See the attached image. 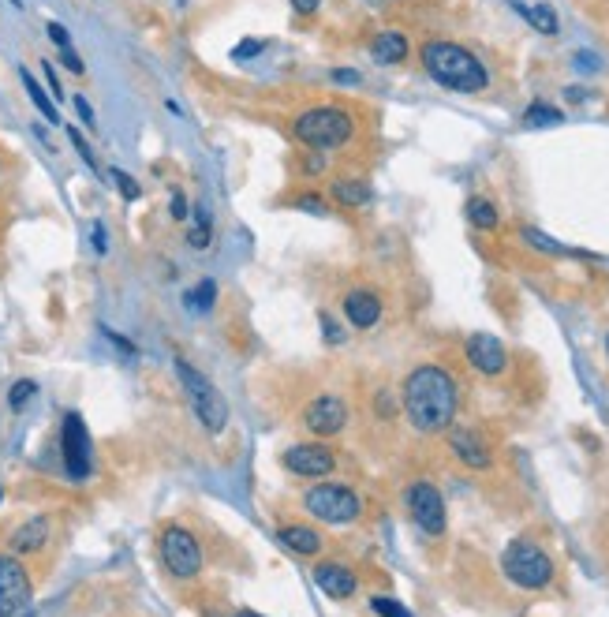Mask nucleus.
I'll list each match as a JSON object with an SVG mask.
<instances>
[{"instance_id":"1","label":"nucleus","mask_w":609,"mask_h":617,"mask_svg":"<svg viewBox=\"0 0 609 617\" xmlns=\"http://www.w3.org/2000/svg\"><path fill=\"white\" fill-rule=\"evenodd\" d=\"M400 408L419 434H441L453 427L460 408V386L441 363H419L411 367L400 386Z\"/></svg>"},{"instance_id":"2","label":"nucleus","mask_w":609,"mask_h":617,"mask_svg":"<svg viewBox=\"0 0 609 617\" xmlns=\"http://www.w3.org/2000/svg\"><path fill=\"white\" fill-rule=\"evenodd\" d=\"M419 60H423V72L438 83V87L453 90V94H482L490 87V72L471 49L456 42H445V38H430L419 49Z\"/></svg>"},{"instance_id":"3","label":"nucleus","mask_w":609,"mask_h":617,"mask_svg":"<svg viewBox=\"0 0 609 617\" xmlns=\"http://www.w3.org/2000/svg\"><path fill=\"white\" fill-rule=\"evenodd\" d=\"M355 131H359L355 113L340 109V105H311L292 120V139L307 150H318V154L348 146L355 139Z\"/></svg>"},{"instance_id":"4","label":"nucleus","mask_w":609,"mask_h":617,"mask_svg":"<svg viewBox=\"0 0 609 617\" xmlns=\"http://www.w3.org/2000/svg\"><path fill=\"white\" fill-rule=\"evenodd\" d=\"M172 367H176V378H180V386H184L187 401L195 408V416L199 423L206 427V434H221L228 427V401L225 393L213 386L210 378L199 371V367H191L184 356L172 359Z\"/></svg>"},{"instance_id":"5","label":"nucleus","mask_w":609,"mask_h":617,"mask_svg":"<svg viewBox=\"0 0 609 617\" xmlns=\"http://www.w3.org/2000/svg\"><path fill=\"white\" fill-rule=\"evenodd\" d=\"M501 569L516 588L524 591H546L553 584V561L539 543L531 539H512L501 554Z\"/></svg>"},{"instance_id":"6","label":"nucleus","mask_w":609,"mask_h":617,"mask_svg":"<svg viewBox=\"0 0 609 617\" xmlns=\"http://www.w3.org/2000/svg\"><path fill=\"white\" fill-rule=\"evenodd\" d=\"M303 509L311 513L314 520L322 524H333V528H344V524H355L359 513H363V502L348 483H314L307 494H303Z\"/></svg>"},{"instance_id":"7","label":"nucleus","mask_w":609,"mask_h":617,"mask_svg":"<svg viewBox=\"0 0 609 617\" xmlns=\"http://www.w3.org/2000/svg\"><path fill=\"white\" fill-rule=\"evenodd\" d=\"M157 554H161V565L169 569L176 580H191V576L202 573V543L180 524H169L157 539Z\"/></svg>"},{"instance_id":"8","label":"nucleus","mask_w":609,"mask_h":617,"mask_svg":"<svg viewBox=\"0 0 609 617\" xmlns=\"http://www.w3.org/2000/svg\"><path fill=\"white\" fill-rule=\"evenodd\" d=\"M60 453H64V472L83 483L94 472V442H90V431L79 412H68L64 423H60Z\"/></svg>"},{"instance_id":"9","label":"nucleus","mask_w":609,"mask_h":617,"mask_svg":"<svg viewBox=\"0 0 609 617\" xmlns=\"http://www.w3.org/2000/svg\"><path fill=\"white\" fill-rule=\"evenodd\" d=\"M0 617H38L34 591H30V573L19 565L15 554L0 558Z\"/></svg>"},{"instance_id":"10","label":"nucleus","mask_w":609,"mask_h":617,"mask_svg":"<svg viewBox=\"0 0 609 617\" xmlns=\"http://www.w3.org/2000/svg\"><path fill=\"white\" fill-rule=\"evenodd\" d=\"M404 502H408V513L419 524V531H426V535H445V498H441V490L434 483H426V479L411 483L404 490Z\"/></svg>"},{"instance_id":"11","label":"nucleus","mask_w":609,"mask_h":617,"mask_svg":"<svg viewBox=\"0 0 609 617\" xmlns=\"http://www.w3.org/2000/svg\"><path fill=\"white\" fill-rule=\"evenodd\" d=\"M303 427L318 438H337L348 427V404L337 393H322L303 408Z\"/></svg>"},{"instance_id":"12","label":"nucleus","mask_w":609,"mask_h":617,"mask_svg":"<svg viewBox=\"0 0 609 617\" xmlns=\"http://www.w3.org/2000/svg\"><path fill=\"white\" fill-rule=\"evenodd\" d=\"M281 464L292 475H303V479H326V475L337 468V453H333L329 445L303 442V445H292V449H284Z\"/></svg>"},{"instance_id":"13","label":"nucleus","mask_w":609,"mask_h":617,"mask_svg":"<svg viewBox=\"0 0 609 617\" xmlns=\"http://www.w3.org/2000/svg\"><path fill=\"white\" fill-rule=\"evenodd\" d=\"M340 315L352 330H374L385 315V303L374 288H348L340 300Z\"/></svg>"},{"instance_id":"14","label":"nucleus","mask_w":609,"mask_h":617,"mask_svg":"<svg viewBox=\"0 0 609 617\" xmlns=\"http://www.w3.org/2000/svg\"><path fill=\"white\" fill-rule=\"evenodd\" d=\"M464 356L486 378H497V374H505V367H509V352H505V345L497 341L494 333H471L468 341H464Z\"/></svg>"},{"instance_id":"15","label":"nucleus","mask_w":609,"mask_h":617,"mask_svg":"<svg viewBox=\"0 0 609 617\" xmlns=\"http://www.w3.org/2000/svg\"><path fill=\"white\" fill-rule=\"evenodd\" d=\"M449 449H453V457L464 464V468H475V472H486L490 464H494V453H490V445L482 438L475 427H449Z\"/></svg>"},{"instance_id":"16","label":"nucleus","mask_w":609,"mask_h":617,"mask_svg":"<svg viewBox=\"0 0 609 617\" xmlns=\"http://www.w3.org/2000/svg\"><path fill=\"white\" fill-rule=\"evenodd\" d=\"M314 584L326 591L329 599H352L355 591H359V580L348 565H337V561H322L318 569H314Z\"/></svg>"},{"instance_id":"17","label":"nucleus","mask_w":609,"mask_h":617,"mask_svg":"<svg viewBox=\"0 0 609 617\" xmlns=\"http://www.w3.org/2000/svg\"><path fill=\"white\" fill-rule=\"evenodd\" d=\"M408 53H411V42L404 30H382L370 42V57L378 60V64H404Z\"/></svg>"},{"instance_id":"18","label":"nucleus","mask_w":609,"mask_h":617,"mask_svg":"<svg viewBox=\"0 0 609 617\" xmlns=\"http://www.w3.org/2000/svg\"><path fill=\"white\" fill-rule=\"evenodd\" d=\"M329 199L337 202V206H344V210H359V206H367L374 199V191L359 176H340V180L329 184Z\"/></svg>"},{"instance_id":"19","label":"nucleus","mask_w":609,"mask_h":617,"mask_svg":"<svg viewBox=\"0 0 609 617\" xmlns=\"http://www.w3.org/2000/svg\"><path fill=\"white\" fill-rule=\"evenodd\" d=\"M277 539L281 546H288L292 554L299 558H314V554H322V535L314 528H303V524H288V528L277 531Z\"/></svg>"},{"instance_id":"20","label":"nucleus","mask_w":609,"mask_h":617,"mask_svg":"<svg viewBox=\"0 0 609 617\" xmlns=\"http://www.w3.org/2000/svg\"><path fill=\"white\" fill-rule=\"evenodd\" d=\"M49 539V517H30L23 528L12 535V554H38Z\"/></svg>"},{"instance_id":"21","label":"nucleus","mask_w":609,"mask_h":617,"mask_svg":"<svg viewBox=\"0 0 609 617\" xmlns=\"http://www.w3.org/2000/svg\"><path fill=\"white\" fill-rule=\"evenodd\" d=\"M464 217H468L471 229H479V232H494L497 225H501V214H497V206L490 199H482V195L468 199V206H464Z\"/></svg>"},{"instance_id":"22","label":"nucleus","mask_w":609,"mask_h":617,"mask_svg":"<svg viewBox=\"0 0 609 617\" xmlns=\"http://www.w3.org/2000/svg\"><path fill=\"white\" fill-rule=\"evenodd\" d=\"M516 12L524 15L527 23H531V27L539 30V34H557V30H561V23H557V12H553L550 4H531V8H527V4H516Z\"/></svg>"},{"instance_id":"23","label":"nucleus","mask_w":609,"mask_h":617,"mask_svg":"<svg viewBox=\"0 0 609 617\" xmlns=\"http://www.w3.org/2000/svg\"><path fill=\"white\" fill-rule=\"evenodd\" d=\"M19 79H23V87H27V94H30V101H34V109L49 120V124H60V113H57V105L49 101V94H45L42 87H38V79L27 72V68H19Z\"/></svg>"},{"instance_id":"24","label":"nucleus","mask_w":609,"mask_h":617,"mask_svg":"<svg viewBox=\"0 0 609 617\" xmlns=\"http://www.w3.org/2000/svg\"><path fill=\"white\" fill-rule=\"evenodd\" d=\"M561 120H565V113H561V109H553V105H546V101L527 105V113H524L527 128H557Z\"/></svg>"},{"instance_id":"25","label":"nucleus","mask_w":609,"mask_h":617,"mask_svg":"<svg viewBox=\"0 0 609 617\" xmlns=\"http://www.w3.org/2000/svg\"><path fill=\"white\" fill-rule=\"evenodd\" d=\"M520 236H524L527 247H535V251H542V255H553V259H561V255H576V251H568L565 244L550 240V236L539 232V229H520Z\"/></svg>"},{"instance_id":"26","label":"nucleus","mask_w":609,"mask_h":617,"mask_svg":"<svg viewBox=\"0 0 609 617\" xmlns=\"http://www.w3.org/2000/svg\"><path fill=\"white\" fill-rule=\"evenodd\" d=\"M184 303L191 307V311H199V315H206V311H213V303H217V281H199V288L195 292H187Z\"/></svg>"},{"instance_id":"27","label":"nucleus","mask_w":609,"mask_h":617,"mask_svg":"<svg viewBox=\"0 0 609 617\" xmlns=\"http://www.w3.org/2000/svg\"><path fill=\"white\" fill-rule=\"evenodd\" d=\"M210 240H213V221H210V214H206V210H195V229L187 232V244L191 247H210Z\"/></svg>"},{"instance_id":"28","label":"nucleus","mask_w":609,"mask_h":617,"mask_svg":"<svg viewBox=\"0 0 609 617\" xmlns=\"http://www.w3.org/2000/svg\"><path fill=\"white\" fill-rule=\"evenodd\" d=\"M34 397H38V382L23 378V382H15V386L8 389V408H12V412H23Z\"/></svg>"},{"instance_id":"29","label":"nucleus","mask_w":609,"mask_h":617,"mask_svg":"<svg viewBox=\"0 0 609 617\" xmlns=\"http://www.w3.org/2000/svg\"><path fill=\"white\" fill-rule=\"evenodd\" d=\"M326 173H329L326 154H318V150H307V154L299 158V176H307V180H314V176H326Z\"/></svg>"},{"instance_id":"30","label":"nucleus","mask_w":609,"mask_h":617,"mask_svg":"<svg viewBox=\"0 0 609 617\" xmlns=\"http://www.w3.org/2000/svg\"><path fill=\"white\" fill-rule=\"evenodd\" d=\"M370 610L378 617H415L404 603H397V599H389V595H374L370 599Z\"/></svg>"},{"instance_id":"31","label":"nucleus","mask_w":609,"mask_h":617,"mask_svg":"<svg viewBox=\"0 0 609 617\" xmlns=\"http://www.w3.org/2000/svg\"><path fill=\"white\" fill-rule=\"evenodd\" d=\"M292 206H299L303 214H314V217H326L329 214V202L322 199V195H314V191H307V195H299Z\"/></svg>"},{"instance_id":"32","label":"nucleus","mask_w":609,"mask_h":617,"mask_svg":"<svg viewBox=\"0 0 609 617\" xmlns=\"http://www.w3.org/2000/svg\"><path fill=\"white\" fill-rule=\"evenodd\" d=\"M109 176H113V180H116V187H120V195H124V199H128V202H135V199H139V195H142L139 184H135V180H131V176L124 173V169H113V173H109Z\"/></svg>"},{"instance_id":"33","label":"nucleus","mask_w":609,"mask_h":617,"mask_svg":"<svg viewBox=\"0 0 609 617\" xmlns=\"http://www.w3.org/2000/svg\"><path fill=\"white\" fill-rule=\"evenodd\" d=\"M318 322H322V333H326V345H344V330H340L337 322H333V315H329V311H322V315H318Z\"/></svg>"},{"instance_id":"34","label":"nucleus","mask_w":609,"mask_h":617,"mask_svg":"<svg viewBox=\"0 0 609 617\" xmlns=\"http://www.w3.org/2000/svg\"><path fill=\"white\" fill-rule=\"evenodd\" d=\"M68 139H71V143H75V150L83 154L86 165H90V169L98 173V158H94V150H90V146H86V139H83V135H79V128H68Z\"/></svg>"},{"instance_id":"35","label":"nucleus","mask_w":609,"mask_h":617,"mask_svg":"<svg viewBox=\"0 0 609 617\" xmlns=\"http://www.w3.org/2000/svg\"><path fill=\"white\" fill-rule=\"evenodd\" d=\"M262 49H266V42H262V38H247L243 45H236V49H232V60H251V57H258Z\"/></svg>"},{"instance_id":"36","label":"nucleus","mask_w":609,"mask_h":617,"mask_svg":"<svg viewBox=\"0 0 609 617\" xmlns=\"http://www.w3.org/2000/svg\"><path fill=\"white\" fill-rule=\"evenodd\" d=\"M60 60L68 64L71 75H86V64L79 60V53H75V49H60Z\"/></svg>"},{"instance_id":"37","label":"nucleus","mask_w":609,"mask_h":617,"mask_svg":"<svg viewBox=\"0 0 609 617\" xmlns=\"http://www.w3.org/2000/svg\"><path fill=\"white\" fill-rule=\"evenodd\" d=\"M71 101H75V113L83 116L86 128H94V124H98V116H94V109H90V101L86 98H71Z\"/></svg>"},{"instance_id":"38","label":"nucleus","mask_w":609,"mask_h":617,"mask_svg":"<svg viewBox=\"0 0 609 617\" xmlns=\"http://www.w3.org/2000/svg\"><path fill=\"white\" fill-rule=\"evenodd\" d=\"M49 38H53V45H57V49H71V34L60 27V23H49Z\"/></svg>"},{"instance_id":"39","label":"nucleus","mask_w":609,"mask_h":617,"mask_svg":"<svg viewBox=\"0 0 609 617\" xmlns=\"http://www.w3.org/2000/svg\"><path fill=\"white\" fill-rule=\"evenodd\" d=\"M318 8H322V0H292V12L303 15V19H307V15H314Z\"/></svg>"},{"instance_id":"40","label":"nucleus","mask_w":609,"mask_h":617,"mask_svg":"<svg viewBox=\"0 0 609 617\" xmlns=\"http://www.w3.org/2000/svg\"><path fill=\"white\" fill-rule=\"evenodd\" d=\"M105 337H109V341H113L116 348H120V352H124V356H135V352H139V348L131 345L128 337H120V333H113V330H105Z\"/></svg>"},{"instance_id":"41","label":"nucleus","mask_w":609,"mask_h":617,"mask_svg":"<svg viewBox=\"0 0 609 617\" xmlns=\"http://www.w3.org/2000/svg\"><path fill=\"white\" fill-rule=\"evenodd\" d=\"M94 251H98V255H109V240H105V225H101V221H94Z\"/></svg>"},{"instance_id":"42","label":"nucleus","mask_w":609,"mask_h":617,"mask_svg":"<svg viewBox=\"0 0 609 617\" xmlns=\"http://www.w3.org/2000/svg\"><path fill=\"white\" fill-rule=\"evenodd\" d=\"M42 72H45V83H49V90H53V94H64V90H60V79H57V68H53V64H49V60H45L42 64Z\"/></svg>"},{"instance_id":"43","label":"nucleus","mask_w":609,"mask_h":617,"mask_svg":"<svg viewBox=\"0 0 609 617\" xmlns=\"http://www.w3.org/2000/svg\"><path fill=\"white\" fill-rule=\"evenodd\" d=\"M172 217H176V221H187V199L180 191H172Z\"/></svg>"},{"instance_id":"44","label":"nucleus","mask_w":609,"mask_h":617,"mask_svg":"<svg viewBox=\"0 0 609 617\" xmlns=\"http://www.w3.org/2000/svg\"><path fill=\"white\" fill-rule=\"evenodd\" d=\"M333 79H337V83H348V87H359V72H352V68H337Z\"/></svg>"},{"instance_id":"45","label":"nucleus","mask_w":609,"mask_h":617,"mask_svg":"<svg viewBox=\"0 0 609 617\" xmlns=\"http://www.w3.org/2000/svg\"><path fill=\"white\" fill-rule=\"evenodd\" d=\"M565 98H568V101H583V98H587V90H583V87H568Z\"/></svg>"},{"instance_id":"46","label":"nucleus","mask_w":609,"mask_h":617,"mask_svg":"<svg viewBox=\"0 0 609 617\" xmlns=\"http://www.w3.org/2000/svg\"><path fill=\"white\" fill-rule=\"evenodd\" d=\"M576 64H580V68H598V60L587 57V53H576Z\"/></svg>"},{"instance_id":"47","label":"nucleus","mask_w":609,"mask_h":617,"mask_svg":"<svg viewBox=\"0 0 609 617\" xmlns=\"http://www.w3.org/2000/svg\"><path fill=\"white\" fill-rule=\"evenodd\" d=\"M232 617H262V614H255V610H236Z\"/></svg>"},{"instance_id":"48","label":"nucleus","mask_w":609,"mask_h":617,"mask_svg":"<svg viewBox=\"0 0 609 617\" xmlns=\"http://www.w3.org/2000/svg\"><path fill=\"white\" fill-rule=\"evenodd\" d=\"M606 352H609V337H606Z\"/></svg>"}]
</instances>
